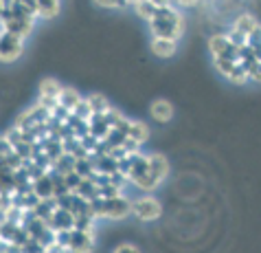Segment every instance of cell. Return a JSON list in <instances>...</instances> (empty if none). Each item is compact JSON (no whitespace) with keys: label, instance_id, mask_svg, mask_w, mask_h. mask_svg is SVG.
I'll use <instances>...</instances> for the list:
<instances>
[{"label":"cell","instance_id":"obj_1","mask_svg":"<svg viewBox=\"0 0 261 253\" xmlns=\"http://www.w3.org/2000/svg\"><path fill=\"white\" fill-rule=\"evenodd\" d=\"M149 31L154 38H165L178 42L185 35V18L178 9H173L171 3L167 7H158V13L149 22Z\"/></svg>","mask_w":261,"mask_h":253},{"label":"cell","instance_id":"obj_2","mask_svg":"<svg viewBox=\"0 0 261 253\" xmlns=\"http://www.w3.org/2000/svg\"><path fill=\"white\" fill-rule=\"evenodd\" d=\"M132 214L141 222H154L163 216V205L156 196H141L132 202Z\"/></svg>","mask_w":261,"mask_h":253},{"label":"cell","instance_id":"obj_3","mask_svg":"<svg viewBox=\"0 0 261 253\" xmlns=\"http://www.w3.org/2000/svg\"><path fill=\"white\" fill-rule=\"evenodd\" d=\"M22 42L24 40L16 38V35H11L7 31H0V62H5V64L16 62L18 57L22 55V51H24Z\"/></svg>","mask_w":261,"mask_h":253},{"label":"cell","instance_id":"obj_4","mask_svg":"<svg viewBox=\"0 0 261 253\" xmlns=\"http://www.w3.org/2000/svg\"><path fill=\"white\" fill-rule=\"evenodd\" d=\"M208 53L213 55V60H215V57H230V60L239 62L242 51L235 49V47H230V42L226 40V35L215 33V35H211V40H208Z\"/></svg>","mask_w":261,"mask_h":253},{"label":"cell","instance_id":"obj_5","mask_svg":"<svg viewBox=\"0 0 261 253\" xmlns=\"http://www.w3.org/2000/svg\"><path fill=\"white\" fill-rule=\"evenodd\" d=\"M68 251L70 253H92V251H95V236L88 234V231L72 229L70 231Z\"/></svg>","mask_w":261,"mask_h":253},{"label":"cell","instance_id":"obj_6","mask_svg":"<svg viewBox=\"0 0 261 253\" xmlns=\"http://www.w3.org/2000/svg\"><path fill=\"white\" fill-rule=\"evenodd\" d=\"M46 225L53 231H72V229H75V216H72L68 209L57 207Z\"/></svg>","mask_w":261,"mask_h":253},{"label":"cell","instance_id":"obj_7","mask_svg":"<svg viewBox=\"0 0 261 253\" xmlns=\"http://www.w3.org/2000/svg\"><path fill=\"white\" fill-rule=\"evenodd\" d=\"M149 114H151V119L158 121V124H167V121H171L173 119V106H171V101H167V99H154L149 104Z\"/></svg>","mask_w":261,"mask_h":253},{"label":"cell","instance_id":"obj_8","mask_svg":"<svg viewBox=\"0 0 261 253\" xmlns=\"http://www.w3.org/2000/svg\"><path fill=\"white\" fill-rule=\"evenodd\" d=\"M149 49H151V53H154L156 57H161V60H167V57H173V55H176L178 42L165 40V38H151Z\"/></svg>","mask_w":261,"mask_h":253},{"label":"cell","instance_id":"obj_9","mask_svg":"<svg viewBox=\"0 0 261 253\" xmlns=\"http://www.w3.org/2000/svg\"><path fill=\"white\" fill-rule=\"evenodd\" d=\"M147 168L158 180H165L167 174H169V161H167V156L161 154V152H154V154L147 156Z\"/></svg>","mask_w":261,"mask_h":253},{"label":"cell","instance_id":"obj_10","mask_svg":"<svg viewBox=\"0 0 261 253\" xmlns=\"http://www.w3.org/2000/svg\"><path fill=\"white\" fill-rule=\"evenodd\" d=\"M110 132H112V128L108 126L103 114H92V119L88 121V134L95 136L97 141H106Z\"/></svg>","mask_w":261,"mask_h":253},{"label":"cell","instance_id":"obj_11","mask_svg":"<svg viewBox=\"0 0 261 253\" xmlns=\"http://www.w3.org/2000/svg\"><path fill=\"white\" fill-rule=\"evenodd\" d=\"M31 190L35 192V196H38L40 200L55 198V185H53V178H50L48 174H44V176L38 178V180H33Z\"/></svg>","mask_w":261,"mask_h":253},{"label":"cell","instance_id":"obj_12","mask_svg":"<svg viewBox=\"0 0 261 253\" xmlns=\"http://www.w3.org/2000/svg\"><path fill=\"white\" fill-rule=\"evenodd\" d=\"M127 139H132L134 143H139V146L147 143L149 141V126L145 124V121H129V126H127Z\"/></svg>","mask_w":261,"mask_h":253},{"label":"cell","instance_id":"obj_13","mask_svg":"<svg viewBox=\"0 0 261 253\" xmlns=\"http://www.w3.org/2000/svg\"><path fill=\"white\" fill-rule=\"evenodd\" d=\"M62 90H64V86L57 82L55 77H44L40 82V97H44V99H57L60 101Z\"/></svg>","mask_w":261,"mask_h":253},{"label":"cell","instance_id":"obj_14","mask_svg":"<svg viewBox=\"0 0 261 253\" xmlns=\"http://www.w3.org/2000/svg\"><path fill=\"white\" fill-rule=\"evenodd\" d=\"M259 27H261V25L257 22V18L252 16V13H242V16H237L235 22H233L235 31H239L242 35H246V38H248V35L255 31V29H259Z\"/></svg>","mask_w":261,"mask_h":253},{"label":"cell","instance_id":"obj_15","mask_svg":"<svg viewBox=\"0 0 261 253\" xmlns=\"http://www.w3.org/2000/svg\"><path fill=\"white\" fill-rule=\"evenodd\" d=\"M84 97L79 95V90L77 88H72V86H64V90H62V95H60V106L64 108V110H68L72 114V110L79 106V101H82Z\"/></svg>","mask_w":261,"mask_h":253},{"label":"cell","instance_id":"obj_16","mask_svg":"<svg viewBox=\"0 0 261 253\" xmlns=\"http://www.w3.org/2000/svg\"><path fill=\"white\" fill-rule=\"evenodd\" d=\"M35 7H38V18L53 20V18L60 16L62 3L60 0H40V3H35Z\"/></svg>","mask_w":261,"mask_h":253},{"label":"cell","instance_id":"obj_17","mask_svg":"<svg viewBox=\"0 0 261 253\" xmlns=\"http://www.w3.org/2000/svg\"><path fill=\"white\" fill-rule=\"evenodd\" d=\"M132 7L136 11V16L143 18V20H147V22H151L154 16L158 13V7H156L154 0H136V3H132Z\"/></svg>","mask_w":261,"mask_h":253},{"label":"cell","instance_id":"obj_18","mask_svg":"<svg viewBox=\"0 0 261 253\" xmlns=\"http://www.w3.org/2000/svg\"><path fill=\"white\" fill-rule=\"evenodd\" d=\"M86 101L90 104L92 114H106L110 110V101L106 99V95H101V93H92V95L86 97Z\"/></svg>","mask_w":261,"mask_h":253},{"label":"cell","instance_id":"obj_19","mask_svg":"<svg viewBox=\"0 0 261 253\" xmlns=\"http://www.w3.org/2000/svg\"><path fill=\"white\" fill-rule=\"evenodd\" d=\"M75 165H77V158L72 156V154H68V152H64V154L55 161V170L60 172L62 176H68V174L75 172Z\"/></svg>","mask_w":261,"mask_h":253},{"label":"cell","instance_id":"obj_20","mask_svg":"<svg viewBox=\"0 0 261 253\" xmlns=\"http://www.w3.org/2000/svg\"><path fill=\"white\" fill-rule=\"evenodd\" d=\"M27 214L29 212H24L22 207H18L16 202H13V205L3 214V218H5V222H11V225H22L24 218H27Z\"/></svg>","mask_w":261,"mask_h":253},{"label":"cell","instance_id":"obj_21","mask_svg":"<svg viewBox=\"0 0 261 253\" xmlns=\"http://www.w3.org/2000/svg\"><path fill=\"white\" fill-rule=\"evenodd\" d=\"M228 77V82L230 84H235V86H244L246 82H248V71H246L242 64H235V68L230 71V73L226 75Z\"/></svg>","mask_w":261,"mask_h":253},{"label":"cell","instance_id":"obj_22","mask_svg":"<svg viewBox=\"0 0 261 253\" xmlns=\"http://www.w3.org/2000/svg\"><path fill=\"white\" fill-rule=\"evenodd\" d=\"M72 117L79 119V121H86V124H88V121L92 119V108H90L88 101H86V99L79 101V106L75 108V110H72Z\"/></svg>","mask_w":261,"mask_h":253},{"label":"cell","instance_id":"obj_23","mask_svg":"<svg viewBox=\"0 0 261 253\" xmlns=\"http://www.w3.org/2000/svg\"><path fill=\"white\" fill-rule=\"evenodd\" d=\"M226 40L230 42V47H235V49H246L248 47V38H246V35H242L239 31H235V29H230V31L226 33Z\"/></svg>","mask_w":261,"mask_h":253},{"label":"cell","instance_id":"obj_24","mask_svg":"<svg viewBox=\"0 0 261 253\" xmlns=\"http://www.w3.org/2000/svg\"><path fill=\"white\" fill-rule=\"evenodd\" d=\"M213 64H215V68L220 71V73H222L224 77H226V75L230 73V71L235 68V64H239V62L230 60V57H215V60H213Z\"/></svg>","mask_w":261,"mask_h":253},{"label":"cell","instance_id":"obj_25","mask_svg":"<svg viewBox=\"0 0 261 253\" xmlns=\"http://www.w3.org/2000/svg\"><path fill=\"white\" fill-rule=\"evenodd\" d=\"M20 253H44V244H40L38 240H27L22 247H20Z\"/></svg>","mask_w":261,"mask_h":253},{"label":"cell","instance_id":"obj_26","mask_svg":"<svg viewBox=\"0 0 261 253\" xmlns=\"http://www.w3.org/2000/svg\"><path fill=\"white\" fill-rule=\"evenodd\" d=\"M246 71H248V79L261 84V62H252L250 66H246Z\"/></svg>","mask_w":261,"mask_h":253},{"label":"cell","instance_id":"obj_27","mask_svg":"<svg viewBox=\"0 0 261 253\" xmlns=\"http://www.w3.org/2000/svg\"><path fill=\"white\" fill-rule=\"evenodd\" d=\"M112 253H141V251H139V247H136V244H132V242H121L119 247H114Z\"/></svg>","mask_w":261,"mask_h":253},{"label":"cell","instance_id":"obj_28","mask_svg":"<svg viewBox=\"0 0 261 253\" xmlns=\"http://www.w3.org/2000/svg\"><path fill=\"white\" fill-rule=\"evenodd\" d=\"M257 47H261V27L248 35V49H257Z\"/></svg>","mask_w":261,"mask_h":253},{"label":"cell","instance_id":"obj_29","mask_svg":"<svg viewBox=\"0 0 261 253\" xmlns=\"http://www.w3.org/2000/svg\"><path fill=\"white\" fill-rule=\"evenodd\" d=\"M127 3H117V0H97L95 7H103V9H121V7H125Z\"/></svg>","mask_w":261,"mask_h":253},{"label":"cell","instance_id":"obj_30","mask_svg":"<svg viewBox=\"0 0 261 253\" xmlns=\"http://www.w3.org/2000/svg\"><path fill=\"white\" fill-rule=\"evenodd\" d=\"M44 253H70V251H68V247H64V244L53 240L50 244H46V247H44Z\"/></svg>","mask_w":261,"mask_h":253},{"label":"cell","instance_id":"obj_31","mask_svg":"<svg viewBox=\"0 0 261 253\" xmlns=\"http://www.w3.org/2000/svg\"><path fill=\"white\" fill-rule=\"evenodd\" d=\"M13 205V198H11V194H5V192H0V214H5L7 209H9Z\"/></svg>","mask_w":261,"mask_h":253},{"label":"cell","instance_id":"obj_32","mask_svg":"<svg viewBox=\"0 0 261 253\" xmlns=\"http://www.w3.org/2000/svg\"><path fill=\"white\" fill-rule=\"evenodd\" d=\"M55 242H60V244H64V247H68L70 231H55Z\"/></svg>","mask_w":261,"mask_h":253},{"label":"cell","instance_id":"obj_33","mask_svg":"<svg viewBox=\"0 0 261 253\" xmlns=\"http://www.w3.org/2000/svg\"><path fill=\"white\" fill-rule=\"evenodd\" d=\"M250 51H252V57H255V62H261V47L250 49Z\"/></svg>","mask_w":261,"mask_h":253},{"label":"cell","instance_id":"obj_34","mask_svg":"<svg viewBox=\"0 0 261 253\" xmlns=\"http://www.w3.org/2000/svg\"><path fill=\"white\" fill-rule=\"evenodd\" d=\"M0 240H3V234H0Z\"/></svg>","mask_w":261,"mask_h":253}]
</instances>
